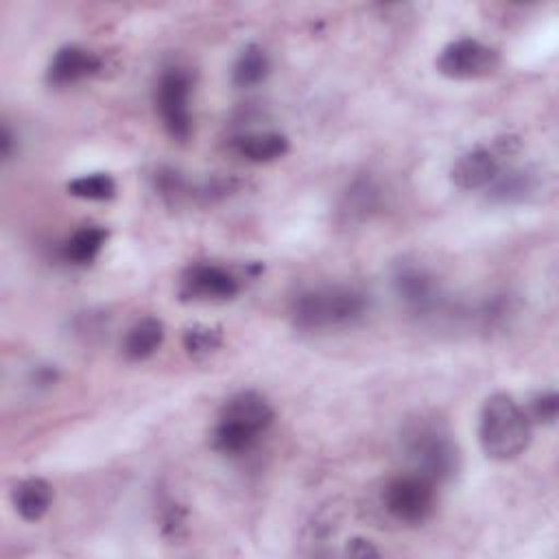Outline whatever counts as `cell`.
Wrapping results in <instances>:
<instances>
[{"label":"cell","instance_id":"6da1fadb","mask_svg":"<svg viewBox=\"0 0 559 559\" xmlns=\"http://www.w3.org/2000/svg\"><path fill=\"white\" fill-rule=\"evenodd\" d=\"M402 450L413 472L432 483L450 480L461 467V452L450 430L437 419H413L402 430Z\"/></svg>","mask_w":559,"mask_h":559},{"label":"cell","instance_id":"7a4b0ae2","mask_svg":"<svg viewBox=\"0 0 559 559\" xmlns=\"http://www.w3.org/2000/svg\"><path fill=\"white\" fill-rule=\"evenodd\" d=\"M478 439L489 459H515L528 448L531 419L511 395L493 393L483 404Z\"/></svg>","mask_w":559,"mask_h":559},{"label":"cell","instance_id":"3957f363","mask_svg":"<svg viewBox=\"0 0 559 559\" xmlns=\"http://www.w3.org/2000/svg\"><path fill=\"white\" fill-rule=\"evenodd\" d=\"M367 310L365 293L352 286H323L301 293L293 301V321L301 330L343 328L360 319Z\"/></svg>","mask_w":559,"mask_h":559},{"label":"cell","instance_id":"277c9868","mask_svg":"<svg viewBox=\"0 0 559 559\" xmlns=\"http://www.w3.org/2000/svg\"><path fill=\"white\" fill-rule=\"evenodd\" d=\"M384 509L391 518H395L402 524H421L426 522L437 502L435 483L417 472L395 476L386 483L382 493Z\"/></svg>","mask_w":559,"mask_h":559},{"label":"cell","instance_id":"5b68a950","mask_svg":"<svg viewBox=\"0 0 559 559\" xmlns=\"http://www.w3.org/2000/svg\"><path fill=\"white\" fill-rule=\"evenodd\" d=\"M190 74L181 68H168L162 72L155 90V105L162 118L166 133L177 140L186 142L192 131V116H190Z\"/></svg>","mask_w":559,"mask_h":559},{"label":"cell","instance_id":"8992f818","mask_svg":"<svg viewBox=\"0 0 559 559\" xmlns=\"http://www.w3.org/2000/svg\"><path fill=\"white\" fill-rule=\"evenodd\" d=\"M498 66H500L498 50L472 37H461L450 41L437 57V70L443 76L456 79V81L489 76L498 70Z\"/></svg>","mask_w":559,"mask_h":559},{"label":"cell","instance_id":"52a82bcc","mask_svg":"<svg viewBox=\"0 0 559 559\" xmlns=\"http://www.w3.org/2000/svg\"><path fill=\"white\" fill-rule=\"evenodd\" d=\"M273 417L275 413L266 397L255 391H238L223 404L218 419L234 424L253 437H260L273 424Z\"/></svg>","mask_w":559,"mask_h":559},{"label":"cell","instance_id":"ba28073f","mask_svg":"<svg viewBox=\"0 0 559 559\" xmlns=\"http://www.w3.org/2000/svg\"><path fill=\"white\" fill-rule=\"evenodd\" d=\"M183 295L194 299H231L238 293V280L218 264H192L181 280Z\"/></svg>","mask_w":559,"mask_h":559},{"label":"cell","instance_id":"9c48e42d","mask_svg":"<svg viewBox=\"0 0 559 559\" xmlns=\"http://www.w3.org/2000/svg\"><path fill=\"white\" fill-rule=\"evenodd\" d=\"M100 70V59L96 52L81 46H63L55 52L48 63L46 79L50 85H72Z\"/></svg>","mask_w":559,"mask_h":559},{"label":"cell","instance_id":"30bf717a","mask_svg":"<svg viewBox=\"0 0 559 559\" xmlns=\"http://www.w3.org/2000/svg\"><path fill=\"white\" fill-rule=\"evenodd\" d=\"M393 288L397 297L413 310L426 312L439 301V286L435 277L415 264H404L393 275Z\"/></svg>","mask_w":559,"mask_h":559},{"label":"cell","instance_id":"8fae6325","mask_svg":"<svg viewBox=\"0 0 559 559\" xmlns=\"http://www.w3.org/2000/svg\"><path fill=\"white\" fill-rule=\"evenodd\" d=\"M496 175H498V157L493 155V151L485 146H476L463 153L450 170L452 183L461 190L485 188L496 179Z\"/></svg>","mask_w":559,"mask_h":559},{"label":"cell","instance_id":"7c38bea8","mask_svg":"<svg viewBox=\"0 0 559 559\" xmlns=\"http://www.w3.org/2000/svg\"><path fill=\"white\" fill-rule=\"evenodd\" d=\"M13 507L26 522H37L46 515L52 504V487L44 478H26L13 489Z\"/></svg>","mask_w":559,"mask_h":559},{"label":"cell","instance_id":"4fadbf2b","mask_svg":"<svg viewBox=\"0 0 559 559\" xmlns=\"http://www.w3.org/2000/svg\"><path fill=\"white\" fill-rule=\"evenodd\" d=\"M164 341V323L157 317H144L135 321L122 341V354L129 360L151 358Z\"/></svg>","mask_w":559,"mask_h":559},{"label":"cell","instance_id":"5bb4252c","mask_svg":"<svg viewBox=\"0 0 559 559\" xmlns=\"http://www.w3.org/2000/svg\"><path fill=\"white\" fill-rule=\"evenodd\" d=\"M234 151L245 157L247 162L264 164L280 159L288 153V140L282 133L275 131H262V133H245L234 140Z\"/></svg>","mask_w":559,"mask_h":559},{"label":"cell","instance_id":"9a60e30c","mask_svg":"<svg viewBox=\"0 0 559 559\" xmlns=\"http://www.w3.org/2000/svg\"><path fill=\"white\" fill-rule=\"evenodd\" d=\"M107 242V229L100 225H85L76 229L63 245L66 260L74 264H90L98 258Z\"/></svg>","mask_w":559,"mask_h":559},{"label":"cell","instance_id":"2e32d148","mask_svg":"<svg viewBox=\"0 0 559 559\" xmlns=\"http://www.w3.org/2000/svg\"><path fill=\"white\" fill-rule=\"evenodd\" d=\"M537 188V177L526 168H515L509 173H498L496 179L489 183L491 199L500 203H515L531 197Z\"/></svg>","mask_w":559,"mask_h":559},{"label":"cell","instance_id":"e0dca14e","mask_svg":"<svg viewBox=\"0 0 559 559\" xmlns=\"http://www.w3.org/2000/svg\"><path fill=\"white\" fill-rule=\"evenodd\" d=\"M269 68L271 66L264 48L258 44H247L234 63L231 81L236 87H253L266 79Z\"/></svg>","mask_w":559,"mask_h":559},{"label":"cell","instance_id":"ac0fdd59","mask_svg":"<svg viewBox=\"0 0 559 559\" xmlns=\"http://www.w3.org/2000/svg\"><path fill=\"white\" fill-rule=\"evenodd\" d=\"M68 192L85 201H109L116 194V181L107 173H87L68 181Z\"/></svg>","mask_w":559,"mask_h":559},{"label":"cell","instance_id":"d6986e66","mask_svg":"<svg viewBox=\"0 0 559 559\" xmlns=\"http://www.w3.org/2000/svg\"><path fill=\"white\" fill-rule=\"evenodd\" d=\"M221 330L210 325H192L183 332V347L190 356L201 358L221 347Z\"/></svg>","mask_w":559,"mask_h":559},{"label":"cell","instance_id":"ffe728a7","mask_svg":"<svg viewBox=\"0 0 559 559\" xmlns=\"http://www.w3.org/2000/svg\"><path fill=\"white\" fill-rule=\"evenodd\" d=\"M531 424H555L559 413V397L555 391H542L535 393L528 402V411H524Z\"/></svg>","mask_w":559,"mask_h":559},{"label":"cell","instance_id":"44dd1931","mask_svg":"<svg viewBox=\"0 0 559 559\" xmlns=\"http://www.w3.org/2000/svg\"><path fill=\"white\" fill-rule=\"evenodd\" d=\"M345 552L349 557H376L378 548L369 539H365V537H354V539L347 542Z\"/></svg>","mask_w":559,"mask_h":559},{"label":"cell","instance_id":"7402d4cb","mask_svg":"<svg viewBox=\"0 0 559 559\" xmlns=\"http://www.w3.org/2000/svg\"><path fill=\"white\" fill-rule=\"evenodd\" d=\"M0 153L2 159H11L15 153V135L9 129V124H2V133H0Z\"/></svg>","mask_w":559,"mask_h":559}]
</instances>
